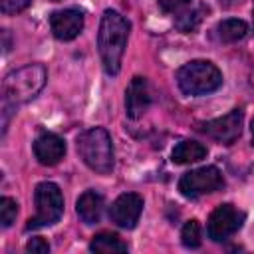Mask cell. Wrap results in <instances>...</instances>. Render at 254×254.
Masks as SVG:
<instances>
[{"instance_id": "13", "label": "cell", "mask_w": 254, "mask_h": 254, "mask_svg": "<svg viewBox=\"0 0 254 254\" xmlns=\"http://www.w3.org/2000/svg\"><path fill=\"white\" fill-rule=\"evenodd\" d=\"M77 216L83 224H97L103 212V196L95 190H85L75 202Z\"/></svg>"}, {"instance_id": "22", "label": "cell", "mask_w": 254, "mask_h": 254, "mask_svg": "<svg viewBox=\"0 0 254 254\" xmlns=\"http://www.w3.org/2000/svg\"><path fill=\"white\" fill-rule=\"evenodd\" d=\"M26 252H32V254H48L50 252V244L48 240L44 238H32L28 244H26Z\"/></svg>"}, {"instance_id": "24", "label": "cell", "mask_w": 254, "mask_h": 254, "mask_svg": "<svg viewBox=\"0 0 254 254\" xmlns=\"http://www.w3.org/2000/svg\"><path fill=\"white\" fill-rule=\"evenodd\" d=\"M250 131H252V143H254V119H252V125H250Z\"/></svg>"}, {"instance_id": "10", "label": "cell", "mask_w": 254, "mask_h": 254, "mask_svg": "<svg viewBox=\"0 0 254 254\" xmlns=\"http://www.w3.org/2000/svg\"><path fill=\"white\" fill-rule=\"evenodd\" d=\"M50 28L56 40L60 42H69L79 36L83 30V12L77 8H65V10H56L50 16Z\"/></svg>"}, {"instance_id": "23", "label": "cell", "mask_w": 254, "mask_h": 254, "mask_svg": "<svg viewBox=\"0 0 254 254\" xmlns=\"http://www.w3.org/2000/svg\"><path fill=\"white\" fill-rule=\"evenodd\" d=\"M242 0H220V6L222 8H232V6H236V4H240Z\"/></svg>"}, {"instance_id": "6", "label": "cell", "mask_w": 254, "mask_h": 254, "mask_svg": "<svg viewBox=\"0 0 254 254\" xmlns=\"http://www.w3.org/2000/svg\"><path fill=\"white\" fill-rule=\"evenodd\" d=\"M224 187V177L216 167H200L185 173L179 181V190L187 198H198L202 194L216 192Z\"/></svg>"}, {"instance_id": "3", "label": "cell", "mask_w": 254, "mask_h": 254, "mask_svg": "<svg viewBox=\"0 0 254 254\" xmlns=\"http://www.w3.org/2000/svg\"><path fill=\"white\" fill-rule=\"evenodd\" d=\"M77 153L81 161L95 173L107 175L115 167V155H113V141L111 135L103 127H91L77 135L75 141Z\"/></svg>"}, {"instance_id": "4", "label": "cell", "mask_w": 254, "mask_h": 254, "mask_svg": "<svg viewBox=\"0 0 254 254\" xmlns=\"http://www.w3.org/2000/svg\"><path fill=\"white\" fill-rule=\"evenodd\" d=\"M177 83L185 95H206L222 85V73L208 60H192L179 67Z\"/></svg>"}, {"instance_id": "2", "label": "cell", "mask_w": 254, "mask_h": 254, "mask_svg": "<svg viewBox=\"0 0 254 254\" xmlns=\"http://www.w3.org/2000/svg\"><path fill=\"white\" fill-rule=\"evenodd\" d=\"M48 79V71L42 64H28L10 71L2 79V105L16 107L34 99Z\"/></svg>"}, {"instance_id": "17", "label": "cell", "mask_w": 254, "mask_h": 254, "mask_svg": "<svg viewBox=\"0 0 254 254\" xmlns=\"http://www.w3.org/2000/svg\"><path fill=\"white\" fill-rule=\"evenodd\" d=\"M181 242L185 248H198L202 238H200V222L196 218H190L185 222L181 230Z\"/></svg>"}, {"instance_id": "21", "label": "cell", "mask_w": 254, "mask_h": 254, "mask_svg": "<svg viewBox=\"0 0 254 254\" xmlns=\"http://www.w3.org/2000/svg\"><path fill=\"white\" fill-rule=\"evenodd\" d=\"M30 4H32V0H0V10H2V14L12 16L18 12H24Z\"/></svg>"}, {"instance_id": "19", "label": "cell", "mask_w": 254, "mask_h": 254, "mask_svg": "<svg viewBox=\"0 0 254 254\" xmlns=\"http://www.w3.org/2000/svg\"><path fill=\"white\" fill-rule=\"evenodd\" d=\"M198 22H200V12L189 8V10H185L183 14L177 16L175 26H177L181 32H192V30L198 26Z\"/></svg>"}, {"instance_id": "7", "label": "cell", "mask_w": 254, "mask_h": 254, "mask_svg": "<svg viewBox=\"0 0 254 254\" xmlns=\"http://www.w3.org/2000/svg\"><path fill=\"white\" fill-rule=\"evenodd\" d=\"M242 222H244V212H240L230 202H224V204H218L208 216L206 234L212 242H222L232 234H236L242 228Z\"/></svg>"}, {"instance_id": "11", "label": "cell", "mask_w": 254, "mask_h": 254, "mask_svg": "<svg viewBox=\"0 0 254 254\" xmlns=\"http://www.w3.org/2000/svg\"><path fill=\"white\" fill-rule=\"evenodd\" d=\"M151 105V95H149V85L147 79L141 75H135L125 91V111L127 117L131 119H139Z\"/></svg>"}, {"instance_id": "5", "label": "cell", "mask_w": 254, "mask_h": 254, "mask_svg": "<svg viewBox=\"0 0 254 254\" xmlns=\"http://www.w3.org/2000/svg\"><path fill=\"white\" fill-rule=\"evenodd\" d=\"M36 200V214L28 220L26 230H36L44 226L56 224L64 214V194L60 187L52 181H44L34 190Z\"/></svg>"}, {"instance_id": "16", "label": "cell", "mask_w": 254, "mask_h": 254, "mask_svg": "<svg viewBox=\"0 0 254 254\" xmlns=\"http://www.w3.org/2000/svg\"><path fill=\"white\" fill-rule=\"evenodd\" d=\"M91 252L99 254H111V252H127V244L115 234V232H99L89 242Z\"/></svg>"}, {"instance_id": "15", "label": "cell", "mask_w": 254, "mask_h": 254, "mask_svg": "<svg viewBox=\"0 0 254 254\" xmlns=\"http://www.w3.org/2000/svg\"><path fill=\"white\" fill-rule=\"evenodd\" d=\"M216 32V38L224 44H234L238 40H242L248 32V24L244 20H238V18H228V20H222L216 24L214 28Z\"/></svg>"}, {"instance_id": "8", "label": "cell", "mask_w": 254, "mask_h": 254, "mask_svg": "<svg viewBox=\"0 0 254 254\" xmlns=\"http://www.w3.org/2000/svg\"><path fill=\"white\" fill-rule=\"evenodd\" d=\"M242 121H244L242 109H232L222 117L200 123L198 131L204 133L206 137L222 143V145H232L242 133Z\"/></svg>"}, {"instance_id": "1", "label": "cell", "mask_w": 254, "mask_h": 254, "mask_svg": "<svg viewBox=\"0 0 254 254\" xmlns=\"http://www.w3.org/2000/svg\"><path fill=\"white\" fill-rule=\"evenodd\" d=\"M129 30H131L129 22L117 10L107 8L103 12L99 22L97 48H99V58L107 75H117L121 69V60L127 48Z\"/></svg>"}, {"instance_id": "20", "label": "cell", "mask_w": 254, "mask_h": 254, "mask_svg": "<svg viewBox=\"0 0 254 254\" xmlns=\"http://www.w3.org/2000/svg\"><path fill=\"white\" fill-rule=\"evenodd\" d=\"M157 2L165 14H175V16L183 14L192 6V0H157Z\"/></svg>"}, {"instance_id": "18", "label": "cell", "mask_w": 254, "mask_h": 254, "mask_svg": "<svg viewBox=\"0 0 254 254\" xmlns=\"http://www.w3.org/2000/svg\"><path fill=\"white\" fill-rule=\"evenodd\" d=\"M16 214H18V202L10 196H2L0 198V224L4 228L12 226V222L16 220Z\"/></svg>"}, {"instance_id": "25", "label": "cell", "mask_w": 254, "mask_h": 254, "mask_svg": "<svg viewBox=\"0 0 254 254\" xmlns=\"http://www.w3.org/2000/svg\"><path fill=\"white\" fill-rule=\"evenodd\" d=\"M52 2H60V0H52Z\"/></svg>"}, {"instance_id": "12", "label": "cell", "mask_w": 254, "mask_h": 254, "mask_svg": "<svg viewBox=\"0 0 254 254\" xmlns=\"http://www.w3.org/2000/svg\"><path fill=\"white\" fill-rule=\"evenodd\" d=\"M34 155L40 165L54 167L65 155V141L56 133H42L34 141Z\"/></svg>"}, {"instance_id": "9", "label": "cell", "mask_w": 254, "mask_h": 254, "mask_svg": "<svg viewBox=\"0 0 254 254\" xmlns=\"http://www.w3.org/2000/svg\"><path fill=\"white\" fill-rule=\"evenodd\" d=\"M141 210H143V198L137 192H123V194H119L111 202V206H109V218L119 228L131 230L139 222Z\"/></svg>"}, {"instance_id": "14", "label": "cell", "mask_w": 254, "mask_h": 254, "mask_svg": "<svg viewBox=\"0 0 254 254\" xmlns=\"http://www.w3.org/2000/svg\"><path fill=\"white\" fill-rule=\"evenodd\" d=\"M206 153L208 151L202 143L187 139V141H181L179 145H175V149L171 153V161L175 165H190V163H196V161L204 159Z\"/></svg>"}]
</instances>
